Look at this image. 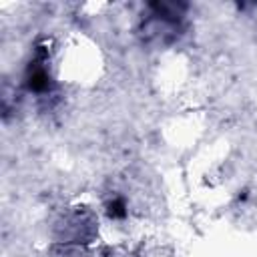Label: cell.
<instances>
[{
  "instance_id": "2",
  "label": "cell",
  "mask_w": 257,
  "mask_h": 257,
  "mask_svg": "<svg viewBox=\"0 0 257 257\" xmlns=\"http://www.w3.org/2000/svg\"><path fill=\"white\" fill-rule=\"evenodd\" d=\"M108 213L110 217H124V207H122V201H114L108 205Z\"/></svg>"
},
{
  "instance_id": "1",
  "label": "cell",
  "mask_w": 257,
  "mask_h": 257,
  "mask_svg": "<svg viewBox=\"0 0 257 257\" xmlns=\"http://www.w3.org/2000/svg\"><path fill=\"white\" fill-rule=\"evenodd\" d=\"M26 84L30 90L34 92H46L50 88V76H48V70L40 64H34L28 68V74H26Z\"/></svg>"
}]
</instances>
